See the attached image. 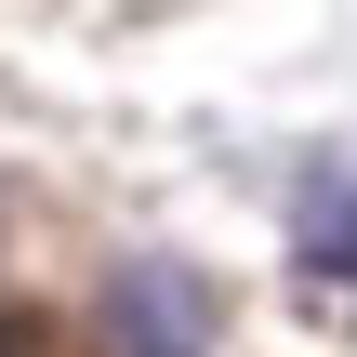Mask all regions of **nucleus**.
Instances as JSON below:
<instances>
[{
  "label": "nucleus",
  "instance_id": "1",
  "mask_svg": "<svg viewBox=\"0 0 357 357\" xmlns=\"http://www.w3.org/2000/svg\"><path fill=\"white\" fill-rule=\"evenodd\" d=\"M106 344L119 357H199L212 344V278H185L172 252H132L106 278Z\"/></svg>",
  "mask_w": 357,
  "mask_h": 357
},
{
  "label": "nucleus",
  "instance_id": "2",
  "mask_svg": "<svg viewBox=\"0 0 357 357\" xmlns=\"http://www.w3.org/2000/svg\"><path fill=\"white\" fill-rule=\"evenodd\" d=\"M291 265L305 278H357V159H318L291 185Z\"/></svg>",
  "mask_w": 357,
  "mask_h": 357
},
{
  "label": "nucleus",
  "instance_id": "3",
  "mask_svg": "<svg viewBox=\"0 0 357 357\" xmlns=\"http://www.w3.org/2000/svg\"><path fill=\"white\" fill-rule=\"evenodd\" d=\"M0 357H26V344H13V331H0Z\"/></svg>",
  "mask_w": 357,
  "mask_h": 357
}]
</instances>
